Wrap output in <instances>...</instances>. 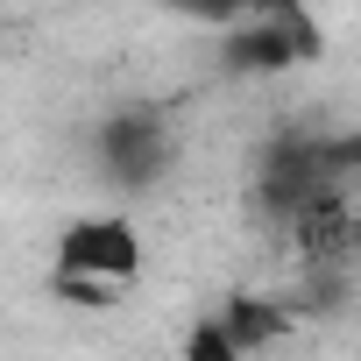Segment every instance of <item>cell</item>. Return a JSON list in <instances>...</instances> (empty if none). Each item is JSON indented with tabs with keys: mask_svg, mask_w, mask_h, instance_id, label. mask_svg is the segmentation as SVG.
Wrapping results in <instances>:
<instances>
[{
	"mask_svg": "<svg viewBox=\"0 0 361 361\" xmlns=\"http://www.w3.org/2000/svg\"><path fill=\"white\" fill-rule=\"evenodd\" d=\"M57 298H71V305H106L114 290H128L135 276H142V262H149V241H142V227L128 220V213H78L64 234H57Z\"/></svg>",
	"mask_w": 361,
	"mask_h": 361,
	"instance_id": "6da1fadb",
	"label": "cell"
},
{
	"mask_svg": "<svg viewBox=\"0 0 361 361\" xmlns=\"http://www.w3.org/2000/svg\"><path fill=\"white\" fill-rule=\"evenodd\" d=\"M99 149H106V170L121 177V185H149V177L170 163V135H163V121H156V114H135V106L106 121Z\"/></svg>",
	"mask_w": 361,
	"mask_h": 361,
	"instance_id": "7a4b0ae2",
	"label": "cell"
},
{
	"mask_svg": "<svg viewBox=\"0 0 361 361\" xmlns=\"http://www.w3.org/2000/svg\"><path fill=\"white\" fill-rule=\"evenodd\" d=\"M298 319L276 305V298H255V290H241V298H227V312H220V333L241 347V354H255V347H269V340H283Z\"/></svg>",
	"mask_w": 361,
	"mask_h": 361,
	"instance_id": "3957f363",
	"label": "cell"
},
{
	"mask_svg": "<svg viewBox=\"0 0 361 361\" xmlns=\"http://www.w3.org/2000/svg\"><path fill=\"white\" fill-rule=\"evenodd\" d=\"M177 361H248V354L220 333V319H199V326L185 333V354H177Z\"/></svg>",
	"mask_w": 361,
	"mask_h": 361,
	"instance_id": "277c9868",
	"label": "cell"
}]
</instances>
